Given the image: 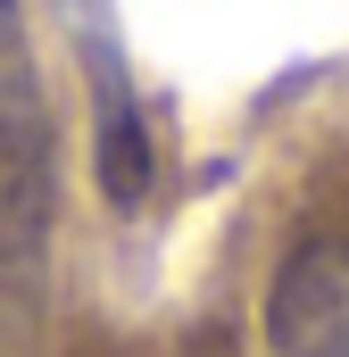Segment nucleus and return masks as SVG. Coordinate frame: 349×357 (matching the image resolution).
I'll return each instance as SVG.
<instances>
[{
    "label": "nucleus",
    "mask_w": 349,
    "mask_h": 357,
    "mask_svg": "<svg viewBox=\"0 0 349 357\" xmlns=\"http://www.w3.org/2000/svg\"><path fill=\"white\" fill-rule=\"evenodd\" d=\"M8 25H17V0H0V33H8Z\"/></svg>",
    "instance_id": "nucleus-2"
},
{
    "label": "nucleus",
    "mask_w": 349,
    "mask_h": 357,
    "mask_svg": "<svg viewBox=\"0 0 349 357\" xmlns=\"http://www.w3.org/2000/svg\"><path fill=\"white\" fill-rule=\"evenodd\" d=\"M274 357H349V241H308L266 291Z\"/></svg>",
    "instance_id": "nucleus-1"
}]
</instances>
